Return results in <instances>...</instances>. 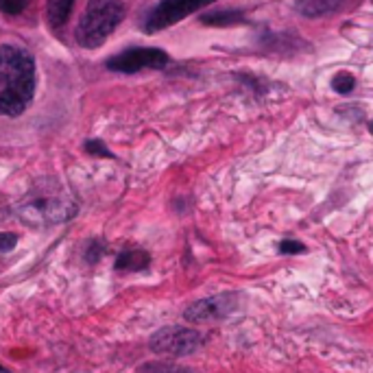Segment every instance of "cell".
<instances>
[{
  "instance_id": "cell-1",
  "label": "cell",
  "mask_w": 373,
  "mask_h": 373,
  "mask_svg": "<svg viewBox=\"0 0 373 373\" xmlns=\"http://www.w3.org/2000/svg\"><path fill=\"white\" fill-rule=\"evenodd\" d=\"M35 96V60L26 48L0 46V116L16 118Z\"/></svg>"
},
{
  "instance_id": "cell-2",
  "label": "cell",
  "mask_w": 373,
  "mask_h": 373,
  "mask_svg": "<svg viewBox=\"0 0 373 373\" xmlns=\"http://www.w3.org/2000/svg\"><path fill=\"white\" fill-rule=\"evenodd\" d=\"M16 212L28 227H48L70 221L77 214V201L64 184L42 179L22 196Z\"/></svg>"
},
{
  "instance_id": "cell-3",
  "label": "cell",
  "mask_w": 373,
  "mask_h": 373,
  "mask_svg": "<svg viewBox=\"0 0 373 373\" xmlns=\"http://www.w3.org/2000/svg\"><path fill=\"white\" fill-rule=\"evenodd\" d=\"M125 18L123 0H88L74 28V40L81 48H99L116 31Z\"/></svg>"
},
{
  "instance_id": "cell-4",
  "label": "cell",
  "mask_w": 373,
  "mask_h": 373,
  "mask_svg": "<svg viewBox=\"0 0 373 373\" xmlns=\"http://www.w3.org/2000/svg\"><path fill=\"white\" fill-rule=\"evenodd\" d=\"M204 332L184 325H168L151 336L149 347L160 356H190L204 347Z\"/></svg>"
},
{
  "instance_id": "cell-5",
  "label": "cell",
  "mask_w": 373,
  "mask_h": 373,
  "mask_svg": "<svg viewBox=\"0 0 373 373\" xmlns=\"http://www.w3.org/2000/svg\"><path fill=\"white\" fill-rule=\"evenodd\" d=\"M168 62H170V57L162 48L135 46V48H127L118 55L109 57L105 62V68L111 72L135 74L140 70H164Z\"/></svg>"
},
{
  "instance_id": "cell-6",
  "label": "cell",
  "mask_w": 373,
  "mask_h": 373,
  "mask_svg": "<svg viewBox=\"0 0 373 373\" xmlns=\"http://www.w3.org/2000/svg\"><path fill=\"white\" fill-rule=\"evenodd\" d=\"M212 3H216V0H160V3L147 13L142 26H145L147 33H157Z\"/></svg>"
},
{
  "instance_id": "cell-7",
  "label": "cell",
  "mask_w": 373,
  "mask_h": 373,
  "mask_svg": "<svg viewBox=\"0 0 373 373\" xmlns=\"http://www.w3.org/2000/svg\"><path fill=\"white\" fill-rule=\"evenodd\" d=\"M234 310H236V295L223 293V295L206 297L190 304L184 310V319L190 323H214L229 317Z\"/></svg>"
},
{
  "instance_id": "cell-8",
  "label": "cell",
  "mask_w": 373,
  "mask_h": 373,
  "mask_svg": "<svg viewBox=\"0 0 373 373\" xmlns=\"http://www.w3.org/2000/svg\"><path fill=\"white\" fill-rule=\"evenodd\" d=\"M151 265V255L145 249H127L118 255V271H145Z\"/></svg>"
},
{
  "instance_id": "cell-9",
  "label": "cell",
  "mask_w": 373,
  "mask_h": 373,
  "mask_svg": "<svg viewBox=\"0 0 373 373\" xmlns=\"http://www.w3.org/2000/svg\"><path fill=\"white\" fill-rule=\"evenodd\" d=\"M74 7V0H46V16L52 28H62Z\"/></svg>"
},
{
  "instance_id": "cell-10",
  "label": "cell",
  "mask_w": 373,
  "mask_h": 373,
  "mask_svg": "<svg viewBox=\"0 0 373 373\" xmlns=\"http://www.w3.org/2000/svg\"><path fill=\"white\" fill-rule=\"evenodd\" d=\"M338 7V0H297L295 9L308 18H317V16H325L330 11H334Z\"/></svg>"
},
{
  "instance_id": "cell-11",
  "label": "cell",
  "mask_w": 373,
  "mask_h": 373,
  "mask_svg": "<svg viewBox=\"0 0 373 373\" xmlns=\"http://www.w3.org/2000/svg\"><path fill=\"white\" fill-rule=\"evenodd\" d=\"M201 22L208 24V26H229V24L245 22V16H243V11H216V13L201 16Z\"/></svg>"
},
{
  "instance_id": "cell-12",
  "label": "cell",
  "mask_w": 373,
  "mask_h": 373,
  "mask_svg": "<svg viewBox=\"0 0 373 373\" xmlns=\"http://www.w3.org/2000/svg\"><path fill=\"white\" fill-rule=\"evenodd\" d=\"M138 373H194V371L175 362H147L138 367Z\"/></svg>"
},
{
  "instance_id": "cell-13",
  "label": "cell",
  "mask_w": 373,
  "mask_h": 373,
  "mask_svg": "<svg viewBox=\"0 0 373 373\" xmlns=\"http://www.w3.org/2000/svg\"><path fill=\"white\" fill-rule=\"evenodd\" d=\"M332 85H334V90H336V92H340V94H350V92L354 90V85H356V79H354L350 72H340V74L334 77Z\"/></svg>"
},
{
  "instance_id": "cell-14",
  "label": "cell",
  "mask_w": 373,
  "mask_h": 373,
  "mask_svg": "<svg viewBox=\"0 0 373 373\" xmlns=\"http://www.w3.org/2000/svg\"><path fill=\"white\" fill-rule=\"evenodd\" d=\"M83 151L90 153V155H94V157H113V153L103 145L101 140H88V142L83 145Z\"/></svg>"
},
{
  "instance_id": "cell-15",
  "label": "cell",
  "mask_w": 373,
  "mask_h": 373,
  "mask_svg": "<svg viewBox=\"0 0 373 373\" xmlns=\"http://www.w3.org/2000/svg\"><path fill=\"white\" fill-rule=\"evenodd\" d=\"M28 5V0H0V11L5 16H20Z\"/></svg>"
},
{
  "instance_id": "cell-16",
  "label": "cell",
  "mask_w": 373,
  "mask_h": 373,
  "mask_svg": "<svg viewBox=\"0 0 373 373\" xmlns=\"http://www.w3.org/2000/svg\"><path fill=\"white\" fill-rule=\"evenodd\" d=\"M279 251H282V253H289V255H297V253H306V247H304L299 240L286 238V240L279 243Z\"/></svg>"
},
{
  "instance_id": "cell-17",
  "label": "cell",
  "mask_w": 373,
  "mask_h": 373,
  "mask_svg": "<svg viewBox=\"0 0 373 373\" xmlns=\"http://www.w3.org/2000/svg\"><path fill=\"white\" fill-rule=\"evenodd\" d=\"M18 245V236L11 232H0V251H11Z\"/></svg>"
},
{
  "instance_id": "cell-18",
  "label": "cell",
  "mask_w": 373,
  "mask_h": 373,
  "mask_svg": "<svg viewBox=\"0 0 373 373\" xmlns=\"http://www.w3.org/2000/svg\"><path fill=\"white\" fill-rule=\"evenodd\" d=\"M0 373H11V371H9L7 367H3V364H0Z\"/></svg>"
},
{
  "instance_id": "cell-19",
  "label": "cell",
  "mask_w": 373,
  "mask_h": 373,
  "mask_svg": "<svg viewBox=\"0 0 373 373\" xmlns=\"http://www.w3.org/2000/svg\"><path fill=\"white\" fill-rule=\"evenodd\" d=\"M369 129H371V133H373V123H371V125H369Z\"/></svg>"
}]
</instances>
